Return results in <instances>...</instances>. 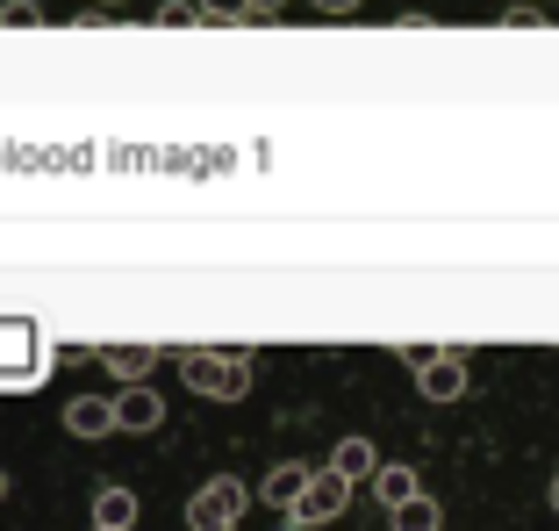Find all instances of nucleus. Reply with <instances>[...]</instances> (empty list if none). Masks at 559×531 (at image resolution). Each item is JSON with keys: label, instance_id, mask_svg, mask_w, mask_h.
Wrapping results in <instances>:
<instances>
[{"label": "nucleus", "instance_id": "nucleus-3", "mask_svg": "<svg viewBox=\"0 0 559 531\" xmlns=\"http://www.w3.org/2000/svg\"><path fill=\"white\" fill-rule=\"evenodd\" d=\"M237 510H245V488H237V482H215L209 496L194 503V524H201V531H230Z\"/></svg>", "mask_w": 559, "mask_h": 531}, {"label": "nucleus", "instance_id": "nucleus-6", "mask_svg": "<svg viewBox=\"0 0 559 531\" xmlns=\"http://www.w3.org/2000/svg\"><path fill=\"white\" fill-rule=\"evenodd\" d=\"M301 488H309V467H301V460H287V467H273V474H265V503H280V510H295Z\"/></svg>", "mask_w": 559, "mask_h": 531}, {"label": "nucleus", "instance_id": "nucleus-4", "mask_svg": "<svg viewBox=\"0 0 559 531\" xmlns=\"http://www.w3.org/2000/svg\"><path fill=\"white\" fill-rule=\"evenodd\" d=\"M373 438H345V446H337V452H330V474H337V482H352V488H359V482H373Z\"/></svg>", "mask_w": 559, "mask_h": 531}, {"label": "nucleus", "instance_id": "nucleus-9", "mask_svg": "<svg viewBox=\"0 0 559 531\" xmlns=\"http://www.w3.org/2000/svg\"><path fill=\"white\" fill-rule=\"evenodd\" d=\"M316 8H323V15H352V8H359V0H316Z\"/></svg>", "mask_w": 559, "mask_h": 531}, {"label": "nucleus", "instance_id": "nucleus-1", "mask_svg": "<svg viewBox=\"0 0 559 531\" xmlns=\"http://www.w3.org/2000/svg\"><path fill=\"white\" fill-rule=\"evenodd\" d=\"M345 503H352V482H337L330 467H316L309 488L295 496V517L301 524H330V517H345Z\"/></svg>", "mask_w": 559, "mask_h": 531}, {"label": "nucleus", "instance_id": "nucleus-2", "mask_svg": "<svg viewBox=\"0 0 559 531\" xmlns=\"http://www.w3.org/2000/svg\"><path fill=\"white\" fill-rule=\"evenodd\" d=\"M409 366H416V388H424L430 402L466 396V359H452V352H430V359H409Z\"/></svg>", "mask_w": 559, "mask_h": 531}, {"label": "nucleus", "instance_id": "nucleus-7", "mask_svg": "<svg viewBox=\"0 0 559 531\" xmlns=\"http://www.w3.org/2000/svg\"><path fill=\"white\" fill-rule=\"evenodd\" d=\"M444 524V510L430 496H409V503H395V531H438Z\"/></svg>", "mask_w": 559, "mask_h": 531}, {"label": "nucleus", "instance_id": "nucleus-11", "mask_svg": "<svg viewBox=\"0 0 559 531\" xmlns=\"http://www.w3.org/2000/svg\"><path fill=\"white\" fill-rule=\"evenodd\" d=\"M251 8H280V0H251Z\"/></svg>", "mask_w": 559, "mask_h": 531}, {"label": "nucleus", "instance_id": "nucleus-5", "mask_svg": "<svg viewBox=\"0 0 559 531\" xmlns=\"http://www.w3.org/2000/svg\"><path fill=\"white\" fill-rule=\"evenodd\" d=\"M373 496L395 510V503H409V496H424V474L416 467H373Z\"/></svg>", "mask_w": 559, "mask_h": 531}, {"label": "nucleus", "instance_id": "nucleus-8", "mask_svg": "<svg viewBox=\"0 0 559 531\" xmlns=\"http://www.w3.org/2000/svg\"><path fill=\"white\" fill-rule=\"evenodd\" d=\"M209 8H215V15H223V22H237V15H245V8H251V0H209Z\"/></svg>", "mask_w": 559, "mask_h": 531}, {"label": "nucleus", "instance_id": "nucleus-10", "mask_svg": "<svg viewBox=\"0 0 559 531\" xmlns=\"http://www.w3.org/2000/svg\"><path fill=\"white\" fill-rule=\"evenodd\" d=\"M552 510H559V474H552Z\"/></svg>", "mask_w": 559, "mask_h": 531}, {"label": "nucleus", "instance_id": "nucleus-12", "mask_svg": "<svg viewBox=\"0 0 559 531\" xmlns=\"http://www.w3.org/2000/svg\"><path fill=\"white\" fill-rule=\"evenodd\" d=\"M524 8H538V0H524Z\"/></svg>", "mask_w": 559, "mask_h": 531}]
</instances>
